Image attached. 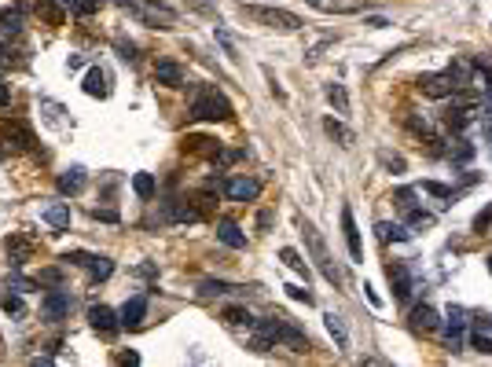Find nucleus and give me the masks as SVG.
<instances>
[{
  "label": "nucleus",
  "mask_w": 492,
  "mask_h": 367,
  "mask_svg": "<svg viewBox=\"0 0 492 367\" xmlns=\"http://www.w3.org/2000/svg\"><path fill=\"white\" fill-rule=\"evenodd\" d=\"M254 349L258 353H269L272 345H287V349H294V353H309L313 345H309V338L302 334V327L291 320V316H283V312H276V316L269 320H258L254 323Z\"/></svg>",
  "instance_id": "nucleus-1"
},
{
  "label": "nucleus",
  "mask_w": 492,
  "mask_h": 367,
  "mask_svg": "<svg viewBox=\"0 0 492 367\" xmlns=\"http://www.w3.org/2000/svg\"><path fill=\"white\" fill-rule=\"evenodd\" d=\"M122 12L136 15L144 26H151V30H173V26H177V19H180V15H177V8L162 4V0H125Z\"/></svg>",
  "instance_id": "nucleus-2"
},
{
  "label": "nucleus",
  "mask_w": 492,
  "mask_h": 367,
  "mask_svg": "<svg viewBox=\"0 0 492 367\" xmlns=\"http://www.w3.org/2000/svg\"><path fill=\"white\" fill-rule=\"evenodd\" d=\"M232 114H235L232 103L217 89H199L195 100H191V118L195 122H228Z\"/></svg>",
  "instance_id": "nucleus-3"
},
{
  "label": "nucleus",
  "mask_w": 492,
  "mask_h": 367,
  "mask_svg": "<svg viewBox=\"0 0 492 367\" xmlns=\"http://www.w3.org/2000/svg\"><path fill=\"white\" fill-rule=\"evenodd\" d=\"M302 235H305V246H309V254H313V261L320 265V272H324V279L327 283H342V272L335 268V257H331V250H327V243H324V235L316 232V224H302Z\"/></svg>",
  "instance_id": "nucleus-4"
},
{
  "label": "nucleus",
  "mask_w": 492,
  "mask_h": 367,
  "mask_svg": "<svg viewBox=\"0 0 492 367\" xmlns=\"http://www.w3.org/2000/svg\"><path fill=\"white\" fill-rule=\"evenodd\" d=\"M243 12L254 19V23L261 26H272V30H287V34H294V30H302L305 23L298 19L294 12H283V8H261V4H243Z\"/></svg>",
  "instance_id": "nucleus-5"
},
{
  "label": "nucleus",
  "mask_w": 492,
  "mask_h": 367,
  "mask_svg": "<svg viewBox=\"0 0 492 367\" xmlns=\"http://www.w3.org/2000/svg\"><path fill=\"white\" fill-rule=\"evenodd\" d=\"M70 305H74V298L67 294V290H48L45 301H41V316H45L48 323H59V320L70 316Z\"/></svg>",
  "instance_id": "nucleus-6"
},
{
  "label": "nucleus",
  "mask_w": 492,
  "mask_h": 367,
  "mask_svg": "<svg viewBox=\"0 0 492 367\" xmlns=\"http://www.w3.org/2000/svg\"><path fill=\"white\" fill-rule=\"evenodd\" d=\"M419 89H423V96H430V100H445V96H452L459 85H456V78L452 74H423L419 78Z\"/></svg>",
  "instance_id": "nucleus-7"
},
{
  "label": "nucleus",
  "mask_w": 492,
  "mask_h": 367,
  "mask_svg": "<svg viewBox=\"0 0 492 367\" xmlns=\"http://www.w3.org/2000/svg\"><path fill=\"white\" fill-rule=\"evenodd\" d=\"M463 331H467V309L452 305V309H448V327H445V345L452 353L463 349Z\"/></svg>",
  "instance_id": "nucleus-8"
},
{
  "label": "nucleus",
  "mask_w": 492,
  "mask_h": 367,
  "mask_svg": "<svg viewBox=\"0 0 492 367\" xmlns=\"http://www.w3.org/2000/svg\"><path fill=\"white\" fill-rule=\"evenodd\" d=\"M89 323H92V331L103 334V338H114L118 327H122V320L114 316L111 305H92V309H89Z\"/></svg>",
  "instance_id": "nucleus-9"
},
{
  "label": "nucleus",
  "mask_w": 492,
  "mask_h": 367,
  "mask_svg": "<svg viewBox=\"0 0 492 367\" xmlns=\"http://www.w3.org/2000/svg\"><path fill=\"white\" fill-rule=\"evenodd\" d=\"M4 140H8V147H15V151H34V129H30L26 122H4Z\"/></svg>",
  "instance_id": "nucleus-10"
},
{
  "label": "nucleus",
  "mask_w": 492,
  "mask_h": 367,
  "mask_svg": "<svg viewBox=\"0 0 492 367\" xmlns=\"http://www.w3.org/2000/svg\"><path fill=\"white\" fill-rule=\"evenodd\" d=\"M224 191H228L232 202H254L261 195V184L254 177H232L228 184H224Z\"/></svg>",
  "instance_id": "nucleus-11"
},
{
  "label": "nucleus",
  "mask_w": 492,
  "mask_h": 367,
  "mask_svg": "<svg viewBox=\"0 0 492 367\" xmlns=\"http://www.w3.org/2000/svg\"><path fill=\"white\" fill-rule=\"evenodd\" d=\"M155 81L166 85V89H180V85H184V67H180V63H173V59L155 63Z\"/></svg>",
  "instance_id": "nucleus-12"
},
{
  "label": "nucleus",
  "mask_w": 492,
  "mask_h": 367,
  "mask_svg": "<svg viewBox=\"0 0 492 367\" xmlns=\"http://www.w3.org/2000/svg\"><path fill=\"white\" fill-rule=\"evenodd\" d=\"M342 232H346V246H349V257L360 261L364 257V246H360V232H357V221H353V210L342 206Z\"/></svg>",
  "instance_id": "nucleus-13"
},
{
  "label": "nucleus",
  "mask_w": 492,
  "mask_h": 367,
  "mask_svg": "<svg viewBox=\"0 0 492 367\" xmlns=\"http://www.w3.org/2000/svg\"><path fill=\"white\" fill-rule=\"evenodd\" d=\"M85 184H89V177H85V169H81V166H74V169H67V173H59L56 188H59V195H81V191H85Z\"/></svg>",
  "instance_id": "nucleus-14"
},
{
  "label": "nucleus",
  "mask_w": 492,
  "mask_h": 367,
  "mask_svg": "<svg viewBox=\"0 0 492 367\" xmlns=\"http://www.w3.org/2000/svg\"><path fill=\"white\" fill-rule=\"evenodd\" d=\"M144 320H147V298L136 294V298L125 301V309H122V327H140Z\"/></svg>",
  "instance_id": "nucleus-15"
},
{
  "label": "nucleus",
  "mask_w": 492,
  "mask_h": 367,
  "mask_svg": "<svg viewBox=\"0 0 492 367\" xmlns=\"http://www.w3.org/2000/svg\"><path fill=\"white\" fill-rule=\"evenodd\" d=\"M4 250H8V257H12V265L19 268V265L30 261V250H34V243H30L26 235H8V239H4Z\"/></svg>",
  "instance_id": "nucleus-16"
},
{
  "label": "nucleus",
  "mask_w": 492,
  "mask_h": 367,
  "mask_svg": "<svg viewBox=\"0 0 492 367\" xmlns=\"http://www.w3.org/2000/svg\"><path fill=\"white\" fill-rule=\"evenodd\" d=\"M217 239H221L224 246H232V250H243V246H246V235L239 232V224L228 221V217L217 221Z\"/></svg>",
  "instance_id": "nucleus-17"
},
{
  "label": "nucleus",
  "mask_w": 492,
  "mask_h": 367,
  "mask_svg": "<svg viewBox=\"0 0 492 367\" xmlns=\"http://www.w3.org/2000/svg\"><path fill=\"white\" fill-rule=\"evenodd\" d=\"M386 276H390L393 290H397V301H408L412 298V276H408V268H404V265H390Z\"/></svg>",
  "instance_id": "nucleus-18"
},
{
  "label": "nucleus",
  "mask_w": 492,
  "mask_h": 367,
  "mask_svg": "<svg viewBox=\"0 0 492 367\" xmlns=\"http://www.w3.org/2000/svg\"><path fill=\"white\" fill-rule=\"evenodd\" d=\"M85 92L96 96V100H107V96H111V85H107V70L92 67L89 74H85Z\"/></svg>",
  "instance_id": "nucleus-19"
},
{
  "label": "nucleus",
  "mask_w": 492,
  "mask_h": 367,
  "mask_svg": "<svg viewBox=\"0 0 492 367\" xmlns=\"http://www.w3.org/2000/svg\"><path fill=\"white\" fill-rule=\"evenodd\" d=\"M441 327V320H437V312L430 309V305H419L412 312V331H423V334H430V331H437Z\"/></svg>",
  "instance_id": "nucleus-20"
},
{
  "label": "nucleus",
  "mask_w": 492,
  "mask_h": 367,
  "mask_svg": "<svg viewBox=\"0 0 492 367\" xmlns=\"http://www.w3.org/2000/svg\"><path fill=\"white\" fill-rule=\"evenodd\" d=\"M45 221L56 232H67L70 228V206H67V202H52V206H45Z\"/></svg>",
  "instance_id": "nucleus-21"
},
{
  "label": "nucleus",
  "mask_w": 492,
  "mask_h": 367,
  "mask_svg": "<svg viewBox=\"0 0 492 367\" xmlns=\"http://www.w3.org/2000/svg\"><path fill=\"white\" fill-rule=\"evenodd\" d=\"M324 133H327L331 140H338L342 147H353V144H357L353 129H349V125H342V122H335V118H324Z\"/></svg>",
  "instance_id": "nucleus-22"
},
{
  "label": "nucleus",
  "mask_w": 492,
  "mask_h": 367,
  "mask_svg": "<svg viewBox=\"0 0 492 367\" xmlns=\"http://www.w3.org/2000/svg\"><path fill=\"white\" fill-rule=\"evenodd\" d=\"M280 261H283L287 268H291V272H298V276H302L305 283H309V276H313V272H309V265L302 261V254H298L294 246H283V250H280Z\"/></svg>",
  "instance_id": "nucleus-23"
},
{
  "label": "nucleus",
  "mask_w": 492,
  "mask_h": 367,
  "mask_svg": "<svg viewBox=\"0 0 492 367\" xmlns=\"http://www.w3.org/2000/svg\"><path fill=\"white\" fill-rule=\"evenodd\" d=\"M0 34H23V8H4L0 12Z\"/></svg>",
  "instance_id": "nucleus-24"
},
{
  "label": "nucleus",
  "mask_w": 492,
  "mask_h": 367,
  "mask_svg": "<svg viewBox=\"0 0 492 367\" xmlns=\"http://www.w3.org/2000/svg\"><path fill=\"white\" fill-rule=\"evenodd\" d=\"M12 37L15 34H0V70H12L15 63H23L19 59V52L23 48H12Z\"/></svg>",
  "instance_id": "nucleus-25"
},
{
  "label": "nucleus",
  "mask_w": 492,
  "mask_h": 367,
  "mask_svg": "<svg viewBox=\"0 0 492 367\" xmlns=\"http://www.w3.org/2000/svg\"><path fill=\"white\" fill-rule=\"evenodd\" d=\"M224 323H228V327H246V331H250V327H254V323H258V320L250 316V309H243V305H232V309H224Z\"/></svg>",
  "instance_id": "nucleus-26"
},
{
  "label": "nucleus",
  "mask_w": 492,
  "mask_h": 367,
  "mask_svg": "<svg viewBox=\"0 0 492 367\" xmlns=\"http://www.w3.org/2000/svg\"><path fill=\"white\" fill-rule=\"evenodd\" d=\"M375 232H379L382 243H404L408 239V228H404V224H390V221H379Z\"/></svg>",
  "instance_id": "nucleus-27"
},
{
  "label": "nucleus",
  "mask_w": 492,
  "mask_h": 367,
  "mask_svg": "<svg viewBox=\"0 0 492 367\" xmlns=\"http://www.w3.org/2000/svg\"><path fill=\"white\" fill-rule=\"evenodd\" d=\"M89 276H92V283L111 279L114 276V261H111V257H89Z\"/></svg>",
  "instance_id": "nucleus-28"
},
{
  "label": "nucleus",
  "mask_w": 492,
  "mask_h": 367,
  "mask_svg": "<svg viewBox=\"0 0 492 367\" xmlns=\"http://www.w3.org/2000/svg\"><path fill=\"white\" fill-rule=\"evenodd\" d=\"M324 92H327V103L335 107L338 114H349V96H346V89H342L338 81H331V85H327Z\"/></svg>",
  "instance_id": "nucleus-29"
},
{
  "label": "nucleus",
  "mask_w": 492,
  "mask_h": 367,
  "mask_svg": "<svg viewBox=\"0 0 492 367\" xmlns=\"http://www.w3.org/2000/svg\"><path fill=\"white\" fill-rule=\"evenodd\" d=\"M324 320H327V331H331V338H335V345L346 353V349H349V334H346V327H342V320L335 316V312H327Z\"/></svg>",
  "instance_id": "nucleus-30"
},
{
  "label": "nucleus",
  "mask_w": 492,
  "mask_h": 367,
  "mask_svg": "<svg viewBox=\"0 0 492 367\" xmlns=\"http://www.w3.org/2000/svg\"><path fill=\"white\" fill-rule=\"evenodd\" d=\"M313 8H320V12H342V15H349V12H357V0H309Z\"/></svg>",
  "instance_id": "nucleus-31"
},
{
  "label": "nucleus",
  "mask_w": 492,
  "mask_h": 367,
  "mask_svg": "<svg viewBox=\"0 0 492 367\" xmlns=\"http://www.w3.org/2000/svg\"><path fill=\"white\" fill-rule=\"evenodd\" d=\"M63 8H70L74 15H92V12H100L103 8V0H59Z\"/></svg>",
  "instance_id": "nucleus-32"
},
{
  "label": "nucleus",
  "mask_w": 492,
  "mask_h": 367,
  "mask_svg": "<svg viewBox=\"0 0 492 367\" xmlns=\"http://www.w3.org/2000/svg\"><path fill=\"white\" fill-rule=\"evenodd\" d=\"M133 191L140 199H155V177H151V173H136V177H133Z\"/></svg>",
  "instance_id": "nucleus-33"
},
{
  "label": "nucleus",
  "mask_w": 492,
  "mask_h": 367,
  "mask_svg": "<svg viewBox=\"0 0 492 367\" xmlns=\"http://www.w3.org/2000/svg\"><path fill=\"white\" fill-rule=\"evenodd\" d=\"M404 221H408V228H430V224H434V213L412 206V210H404Z\"/></svg>",
  "instance_id": "nucleus-34"
},
{
  "label": "nucleus",
  "mask_w": 492,
  "mask_h": 367,
  "mask_svg": "<svg viewBox=\"0 0 492 367\" xmlns=\"http://www.w3.org/2000/svg\"><path fill=\"white\" fill-rule=\"evenodd\" d=\"M448 158H452L456 166H467V162L474 158V144H467V140H456L452 151H448Z\"/></svg>",
  "instance_id": "nucleus-35"
},
{
  "label": "nucleus",
  "mask_w": 492,
  "mask_h": 367,
  "mask_svg": "<svg viewBox=\"0 0 492 367\" xmlns=\"http://www.w3.org/2000/svg\"><path fill=\"white\" fill-rule=\"evenodd\" d=\"M169 213H173V221H180V224H195V221L202 217L195 206H184V202H173V206H169Z\"/></svg>",
  "instance_id": "nucleus-36"
},
{
  "label": "nucleus",
  "mask_w": 492,
  "mask_h": 367,
  "mask_svg": "<svg viewBox=\"0 0 492 367\" xmlns=\"http://www.w3.org/2000/svg\"><path fill=\"white\" fill-rule=\"evenodd\" d=\"M228 283H221V279H202V283H199V294L202 298H217V294H228Z\"/></svg>",
  "instance_id": "nucleus-37"
},
{
  "label": "nucleus",
  "mask_w": 492,
  "mask_h": 367,
  "mask_svg": "<svg viewBox=\"0 0 492 367\" xmlns=\"http://www.w3.org/2000/svg\"><path fill=\"white\" fill-rule=\"evenodd\" d=\"M4 283H8V290H19V294H30V290L37 287L34 279H26V276H19V272H8Z\"/></svg>",
  "instance_id": "nucleus-38"
},
{
  "label": "nucleus",
  "mask_w": 492,
  "mask_h": 367,
  "mask_svg": "<svg viewBox=\"0 0 492 367\" xmlns=\"http://www.w3.org/2000/svg\"><path fill=\"white\" fill-rule=\"evenodd\" d=\"M37 8H41V15H45V19H48V23H52V26H59V23H63V12H59V0H41V4H37Z\"/></svg>",
  "instance_id": "nucleus-39"
},
{
  "label": "nucleus",
  "mask_w": 492,
  "mask_h": 367,
  "mask_svg": "<svg viewBox=\"0 0 492 367\" xmlns=\"http://www.w3.org/2000/svg\"><path fill=\"white\" fill-rule=\"evenodd\" d=\"M423 191H426V195L445 199V202H448V199H456V191H452V188H445V184H437V180H426V184H423Z\"/></svg>",
  "instance_id": "nucleus-40"
},
{
  "label": "nucleus",
  "mask_w": 492,
  "mask_h": 367,
  "mask_svg": "<svg viewBox=\"0 0 492 367\" xmlns=\"http://www.w3.org/2000/svg\"><path fill=\"white\" fill-rule=\"evenodd\" d=\"M0 305H4V312H12V316H23L26 312V305H23V298L19 294H4L0 298Z\"/></svg>",
  "instance_id": "nucleus-41"
},
{
  "label": "nucleus",
  "mask_w": 492,
  "mask_h": 367,
  "mask_svg": "<svg viewBox=\"0 0 492 367\" xmlns=\"http://www.w3.org/2000/svg\"><path fill=\"white\" fill-rule=\"evenodd\" d=\"M393 202H397L401 210H412L415 206V191L412 188H397V191H393Z\"/></svg>",
  "instance_id": "nucleus-42"
},
{
  "label": "nucleus",
  "mask_w": 492,
  "mask_h": 367,
  "mask_svg": "<svg viewBox=\"0 0 492 367\" xmlns=\"http://www.w3.org/2000/svg\"><path fill=\"white\" fill-rule=\"evenodd\" d=\"M379 162H382L386 169H393V173H404V158H401V155H390V151H382Z\"/></svg>",
  "instance_id": "nucleus-43"
},
{
  "label": "nucleus",
  "mask_w": 492,
  "mask_h": 367,
  "mask_svg": "<svg viewBox=\"0 0 492 367\" xmlns=\"http://www.w3.org/2000/svg\"><path fill=\"white\" fill-rule=\"evenodd\" d=\"M481 133H485V140L492 144V100H489L485 111H481Z\"/></svg>",
  "instance_id": "nucleus-44"
},
{
  "label": "nucleus",
  "mask_w": 492,
  "mask_h": 367,
  "mask_svg": "<svg viewBox=\"0 0 492 367\" xmlns=\"http://www.w3.org/2000/svg\"><path fill=\"white\" fill-rule=\"evenodd\" d=\"M408 129H412V133H419V136H430V122H426V118H423V122H419V118H408Z\"/></svg>",
  "instance_id": "nucleus-45"
},
{
  "label": "nucleus",
  "mask_w": 492,
  "mask_h": 367,
  "mask_svg": "<svg viewBox=\"0 0 492 367\" xmlns=\"http://www.w3.org/2000/svg\"><path fill=\"white\" fill-rule=\"evenodd\" d=\"M470 342H474V349H478V353H492V342H489L481 331H474V338H470Z\"/></svg>",
  "instance_id": "nucleus-46"
},
{
  "label": "nucleus",
  "mask_w": 492,
  "mask_h": 367,
  "mask_svg": "<svg viewBox=\"0 0 492 367\" xmlns=\"http://www.w3.org/2000/svg\"><path fill=\"white\" fill-rule=\"evenodd\" d=\"M41 283H63V272H59V268H45V272H41Z\"/></svg>",
  "instance_id": "nucleus-47"
},
{
  "label": "nucleus",
  "mask_w": 492,
  "mask_h": 367,
  "mask_svg": "<svg viewBox=\"0 0 492 367\" xmlns=\"http://www.w3.org/2000/svg\"><path fill=\"white\" fill-rule=\"evenodd\" d=\"M287 294H291L294 301H305V305H313V294H309V290H302V287H287Z\"/></svg>",
  "instance_id": "nucleus-48"
},
{
  "label": "nucleus",
  "mask_w": 492,
  "mask_h": 367,
  "mask_svg": "<svg viewBox=\"0 0 492 367\" xmlns=\"http://www.w3.org/2000/svg\"><path fill=\"white\" fill-rule=\"evenodd\" d=\"M92 217H96V221H111V224H114V221H118V210H100V206H96V210H92Z\"/></svg>",
  "instance_id": "nucleus-49"
},
{
  "label": "nucleus",
  "mask_w": 492,
  "mask_h": 367,
  "mask_svg": "<svg viewBox=\"0 0 492 367\" xmlns=\"http://www.w3.org/2000/svg\"><path fill=\"white\" fill-rule=\"evenodd\" d=\"M118 52H122V59H136V45H125V41H118Z\"/></svg>",
  "instance_id": "nucleus-50"
},
{
  "label": "nucleus",
  "mask_w": 492,
  "mask_h": 367,
  "mask_svg": "<svg viewBox=\"0 0 492 367\" xmlns=\"http://www.w3.org/2000/svg\"><path fill=\"white\" fill-rule=\"evenodd\" d=\"M188 4L199 8V12H206V15H213V4H210V0H188Z\"/></svg>",
  "instance_id": "nucleus-51"
},
{
  "label": "nucleus",
  "mask_w": 492,
  "mask_h": 367,
  "mask_svg": "<svg viewBox=\"0 0 492 367\" xmlns=\"http://www.w3.org/2000/svg\"><path fill=\"white\" fill-rule=\"evenodd\" d=\"M8 103H12V89H8L4 81H0V107H8Z\"/></svg>",
  "instance_id": "nucleus-52"
},
{
  "label": "nucleus",
  "mask_w": 492,
  "mask_h": 367,
  "mask_svg": "<svg viewBox=\"0 0 492 367\" xmlns=\"http://www.w3.org/2000/svg\"><path fill=\"white\" fill-rule=\"evenodd\" d=\"M489 221H492V206H489V210L478 217V232H481V228H489Z\"/></svg>",
  "instance_id": "nucleus-53"
},
{
  "label": "nucleus",
  "mask_w": 492,
  "mask_h": 367,
  "mask_svg": "<svg viewBox=\"0 0 492 367\" xmlns=\"http://www.w3.org/2000/svg\"><path fill=\"white\" fill-rule=\"evenodd\" d=\"M118 364H140V356H136V353H122V356H118Z\"/></svg>",
  "instance_id": "nucleus-54"
},
{
  "label": "nucleus",
  "mask_w": 492,
  "mask_h": 367,
  "mask_svg": "<svg viewBox=\"0 0 492 367\" xmlns=\"http://www.w3.org/2000/svg\"><path fill=\"white\" fill-rule=\"evenodd\" d=\"M0 349H4V338H0Z\"/></svg>",
  "instance_id": "nucleus-55"
},
{
  "label": "nucleus",
  "mask_w": 492,
  "mask_h": 367,
  "mask_svg": "<svg viewBox=\"0 0 492 367\" xmlns=\"http://www.w3.org/2000/svg\"><path fill=\"white\" fill-rule=\"evenodd\" d=\"M489 268H492V261H489Z\"/></svg>",
  "instance_id": "nucleus-56"
}]
</instances>
